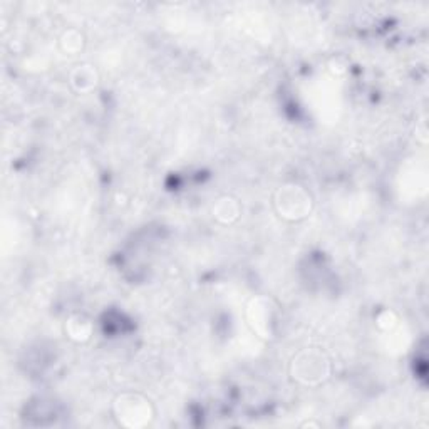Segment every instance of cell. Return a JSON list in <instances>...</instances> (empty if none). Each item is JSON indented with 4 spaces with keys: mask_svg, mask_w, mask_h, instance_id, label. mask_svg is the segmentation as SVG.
<instances>
[{
    "mask_svg": "<svg viewBox=\"0 0 429 429\" xmlns=\"http://www.w3.org/2000/svg\"><path fill=\"white\" fill-rule=\"evenodd\" d=\"M240 215H242V206H240L237 198L227 195L215 201L213 216L221 223H233L240 218Z\"/></svg>",
    "mask_w": 429,
    "mask_h": 429,
    "instance_id": "obj_4",
    "label": "cell"
},
{
    "mask_svg": "<svg viewBox=\"0 0 429 429\" xmlns=\"http://www.w3.org/2000/svg\"><path fill=\"white\" fill-rule=\"evenodd\" d=\"M66 330L69 334V338H72L77 342H82V340L89 339L91 334V322L82 316H76L72 319H69L66 324Z\"/></svg>",
    "mask_w": 429,
    "mask_h": 429,
    "instance_id": "obj_7",
    "label": "cell"
},
{
    "mask_svg": "<svg viewBox=\"0 0 429 429\" xmlns=\"http://www.w3.org/2000/svg\"><path fill=\"white\" fill-rule=\"evenodd\" d=\"M71 81L81 92L91 91L98 84V72L89 64H79L71 72Z\"/></svg>",
    "mask_w": 429,
    "mask_h": 429,
    "instance_id": "obj_5",
    "label": "cell"
},
{
    "mask_svg": "<svg viewBox=\"0 0 429 429\" xmlns=\"http://www.w3.org/2000/svg\"><path fill=\"white\" fill-rule=\"evenodd\" d=\"M306 361L308 364H303L301 359L297 357V361L294 359V366H297V377H302V379H306L307 382H313L317 379H321V376L325 374V362L322 361L321 354L316 352H307Z\"/></svg>",
    "mask_w": 429,
    "mask_h": 429,
    "instance_id": "obj_3",
    "label": "cell"
},
{
    "mask_svg": "<svg viewBox=\"0 0 429 429\" xmlns=\"http://www.w3.org/2000/svg\"><path fill=\"white\" fill-rule=\"evenodd\" d=\"M114 408H116V418L119 424L129 428H141L150 424L153 419V409H151L150 399H146L141 394L126 393L118 396L114 401Z\"/></svg>",
    "mask_w": 429,
    "mask_h": 429,
    "instance_id": "obj_1",
    "label": "cell"
},
{
    "mask_svg": "<svg viewBox=\"0 0 429 429\" xmlns=\"http://www.w3.org/2000/svg\"><path fill=\"white\" fill-rule=\"evenodd\" d=\"M275 205L279 208L280 216L287 220H302L311 213L312 198L306 188L299 184H290V186H280L277 191Z\"/></svg>",
    "mask_w": 429,
    "mask_h": 429,
    "instance_id": "obj_2",
    "label": "cell"
},
{
    "mask_svg": "<svg viewBox=\"0 0 429 429\" xmlns=\"http://www.w3.org/2000/svg\"><path fill=\"white\" fill-rule=\"evenodd\" d=\"M62 50L69 55H77L84 50L86 45V37L81 30L77 29H67L62 32L61 39H59Z\"/></svg>",
    "mask_w": 429,
    "mask_h": 429,
    "instance_id": "obj_6",
    "label": "cell"
}]
</instances>
